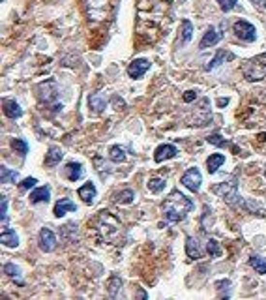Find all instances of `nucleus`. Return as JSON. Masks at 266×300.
<instances>
[{
	"mask_svg": "<svg viewBox=\"0 0 266 300\" xmlns=\"http://www.w3.org/2000/svg\"><path fill=\"white\" fill-rule=\"evenodd\" d=\"M133 197H135V191L127 188V189H122L120 193H116L114 201H116L118 205H129V203H133Z\"/></svg>",
	"mask_w": 266,
	"mask_h": 300,
	"instance_id": "23",
	"label": "nucleus"
},
{
	"mask_svg": "<svg viewBox=\"0 0 266 300\" xmlns=\"http://www.w3.org/2000/svg\"><path fill=\"white\" fill-rule=\"evenodd\" d=\"M0 218H2L4 223L8 221V199L6 197H2V201H0Z\"/></svg>",
	"mask_w": 266,
	"mask_h": 300,
	"instance_id": "36",
	"label": "nucleus"
},
{
	"mask_svg": "<svg viewBox=\"0 0 266 300\" xmlns=\"http://www.w3.org/2000/svg\"><path fill=\"white\" fill-rule=\"evenodd\" d=\"M148 70H150V62H148L146 58H137V60H133V62L127 66V75H129L131 79H139V77H142Z\"/></svg>",
	"mask_w": 266,
	"mask_h": 300,
	"instance_id": "8",
	"label": "nucleus"
},
{
	"mask_svg": "<svg viewBox=\"0 0 266 300\" xmlns=\"http://www.w3.org/2000/svg\"><path fill=\"white\" fill-rule=\"evenodd\" d=\"M236 2L238 0H218V4H219V8H221V12H231L235 6H236Z\"/></svg>",
	"mask_w": 266,
	"mask_h": 300,
	"instance_id": "35",
	"label": "nucleus"
},
{
	"mask_svg": "<svg viewBox=\"0 0 266 300\" xmlns=\"http://www.w3.org/2000/svg\"><path fill=\"white\" fill-rule=\"evenodd\" d=\"M186 253H188V257L189 259H201L204 255V248L201 246L199 238H195V237H188V240H186Z\"/></svg>",
	"mask_w": 266,
	"mask_h": 300,
	"instance_id": "11",
	"label": "nucleus"
},
{
	"mask_svg": "<svg viewBox=\"0 0 266 300\" xmlns=\"http://www.w3.org/2000/svg\"><path fill=\"white\" fill-rule=\"evenodd\" d=\"M98 231H101L105 235L107 240H111L114 235L120 233V221L114 216L109 214L107 210H101V214L98 218Z\"/></svg>",
	"mask_w": 266,
	"mask_h": 300,
	"instance_id": "4",
	"label": "nucleus"
},
{
	"mask_svg": "<svg viewBox=\"0 0 266 300\" xmlns=\"http://www.w3.org/2000/svg\"><path fill=\"white\" fill-rule=\"evenodd\" d=\"M77 210V205L73 203L71 199H68V197H64V199L56 201L55 205V218H62L64 214H68V212H75Z\"/></svg>",
	"mask_w": 266,
	"mask_h": 300,
	"instance_id": "12",
	"label": "nucleus"
},
{
	"mask_svg": "<svg viewBox=\"0 0 266 300\" xmlns=\"http://www.w3.org/2000/svg\"><path fill=\"white\" fill-rule=\"evenodd\" d=\"M4 272H6V276H10V278H14V280H19V278H21V270H19V267H15L14 263H6V265H4Z\"/></svg>",
	"mask_w": 266,
	"mask_h": 300,
	"instance_id": "31",
	"label": "nucleus"
},
{
	"mask_svg": "<svg viewBox=\"0 0 266 300\" xmlns=\"http://www.w3.org/2000/svg\"><path fill=\"white\" fill-rule=\"evenodd\" d=\"M109 158H111L114 163H122V161H126V152H124L122 146L114 144V146H111V150H109Z\"/></svg>",
	"mask_w": 266,
	"mask_h": 300,
	"instance_id": "24",
	"label": "nucleus"
},
{
	"mask_svg": "<svg viewBox=\"0 0 266 300\" xmlns=\"http://www.w3.org/2000/svg\"><path fill=\"white\" fill-rule=\"evenodd\" d=\"M88 105H90V111L92 113H101L105 107H107V100L101 92H94L88 96Z\"/></svg>",
	"mask_w": 266,
	"mask_h": 300,
	"instance_id": "14",
	"label": "nucleus"
},
{
	"mask_svg": "<svg viewBox=\"0 0 266 300\" xmlns=\"http://www.w3.org/2000/svg\"><path fill=\"white\" fill-rule=\"evenodd\" d=\"M212 191L216 195H219L221 199H225L231 206H244L248 205V201H244L238 195V182H236V176H229L225 182L221 184H216L212 186Z\"/></svg>",
	"mask_w": 266,
	"mask_h": 300,
	"instance_id": "2",
	"label": "nucleus"
},
{
	"mask_svg": "<svg viewBox=\"0 0 266 300\" xmlns=\"http://www.w3.org/2000/svg\"><path fill=\"white\" fill-rule=\"evenodd\" d=\"M201 182H203V176H201V173H199L197 167H191V169H188L182 174V184L189 191H199L201 189Z\"/></svg>",
	"mask_w": 266,
	"mask_h": 300,
	"instance_id": "7",
	"label": "nucleus"
},
{
	"mask_svg": "<svg viewBox=\"0 0 266 300\" xmlns=\"http://www.w3.org/2000/svg\"><path fill=\"white\" fill-rule=\"evenodd\" d=\"M96 186L92 184V182H86L84 186L79 188V197L86 203V205H92L94 203V199H96Z\"/></svg>",
	"mask_w": 266,
	"mask_h": 300,
	"instance_id": "18",
	"label": "nucleus"
},
{
	"mask_svg": "<svg viewBox=\"0 0 266 300\" xmlns=\"http://www.w3.org/2000/svg\"><path fill=\"white\" fill-rule=\"evenodd\" d=\"M265 176H266V173H265Z\"/></svg>",
	"mask_w": 266,
	"mask_h": 300,
	"instance_id": "41",
	"label": "nucleus"
},
{
	"mask_svg": "<svg viewBox=\"0 0 266 300\" xmlns=\"http://www.w3.org/2000/svg\"><path fill=\"white\" fill-rule=\"evenodd\" d=\"M227 103H229V98H219V100H218V107H223Z\"/></svg>",
	"mask_w": 266,
	"mask_h": 300,
	"instance_id": "40",
	"label": "nucleus"
},
{
	"mask_svg": "<svg viewBox=\"0 0 266 300\" xmlns=\"http://www.w3.org/2000/svg\"><path fill=\"white\" fill-rule=\"evenodd\" d=\"M223 163H225L223 154H212V156L206 159V169H208L210 174H214V173H218V169H219Z\"/></svg>",
	"mask_w": 266,
	"mask_h": 300,
	"instance_id": "21",
	"label": "nucleus"
},
{
	"mask_svg": "<svg viewBox=\"0 0 266 300\" xmlns=\"http://www.w3.org/2000/svg\"><path fill=\"white\" fill-rule=\"evenodd\" d=\"M49 199H51V189H49V186L36 188L34 191H30V201H32V205L47 203Z\"/></svg>",
	"mask_w": 266,
	"mask_h": 300,
	"instance_id": "17",
	"label": "nucleus"
},
{
	"mask_svg": "<svg viewBox=\"0 0 266 300\" xmlns=\"http://www.w3.org/2000/svg\"><path fill=\"white\" fill-rule=\"evenodd\" d=\"M2 244L8 246V248H17V246H19V237H17L15 229H12V227L2 229Z\"/></svg>",
	"mask_w": 266,
	"mask_h": 300,
	"instance_id": "19",
	"label": "nucleus"
},
{
	"mask_svg": "<svg viewBox=\"0 0 266 300\" xmlns=\"http://www.w3.org/2000/svg\"><path fill=\"white\" fill-rule=\"evenodd\" d=\"M242 73L250 83L263 81L266 77V53H261L257 57L250 58L246 64H242Z\"/></svg>",
	"mask_w": 266,
	"mask_h": 300,
	"instance_id": "3",
	"label": "nucleus"
},
{
	"mask_svg": "<svg viewBox=\"0 0 266 300\" xmlns=\"http://www.w3.org/2000/svg\"><path fill=\"white\" fill-rule=\"evenodd\" d=\"M163 188H165V180L163 178H150L148 180V189L152 191V193H159V191H163Z\"/></svg>",
	"mask_w": 266,
	"mask_h": 300,
	"instance_id": "29",
	"label": "nucleus"
},
{
	"mask_svg": "<svg viewBox=\"0 0 266 300\" xmlns=\"http://www.w3.org/2000/svg\"><path fill=\"white\" fill-rule=\"evenodd\" d=\"M182 43H188L191 40V36H193V25H191V21H188V19H184L182 21Z\"/></svg>",
	"mask_w": 266,
	"mask_h": 300,
	"instance_id": "25",
	"label": "nucleus"
},
{
	"mask_svg": "<svg viewBox=\"0 0 266 300\" xmlns=\"http://www.w3.org/2000/svg\"><path fill=\"white\" fill-rule=\"evenodd\" d=\"M36 182H38V180H36L34 176H28V178H25V180L21 182V188H23V189H30V188L36 186Z\"/></svg>",
	"mask_w": 266,
	"mask_h": 300,
	"instance_id": "37",
	"label": "nucleus"
},
{
	"mask_svg": "<svg viewBox=\"0 0 266 300\" xmlns=\"http://www.w3.org/2000/svg\"><path fill=\"white\" fill-rule=\"evenodd\" d=\"M19 180V173L12 171L8 167H2V182L4 184H10V182H17Z\"/></svg>",
	"mask_w": 266,
	"mask_h": 300,
	"instance_id": "27",
	"label": "nucleus"
},
{
	"mask_svg": "<svg viewBox=\"0 0 266 300\" xmlns=\"http://www.w3.org/2000/svg\"><path fill=\"white\" fill-rule=\"evenodd\" d=\"M206 252L210 253L212 257H219V255H221V248H219V244H218L216 238H210V240H208V244H206Z\"/></svg>",
	"mask_w": 266,
	"mask_h": 300,
	"instance_id": "30",
	"label": "nucleus"
},
{
	"mask_svg": "<svg viewBox=\"0 0 266 300\" xmlns=\"http://www.w3.org/2000/svg\"><path fill=\"white\" fill-rule=\"evenodd\" d=\"M2 107H4V114L8 116V118H19L21 114H23V109H21V105L17 103L15 100H4L2 101Z\"/></svg>",
	"mask_w": 266,
	"mask_h": 300,
	"instance_id": "15",
	"label": "nucleus"
},
{
	"mask_svg": "<svg viewBox=\"0 0 266 300\" xmlns=\"http://www.w3.org/2000/svg\"><path fill=\"white\" fill-rule=\"evenodd\" d=\"M84 174V169L81 163H75V161H71V163H68L66 167H64V176L68 178V180H71V182H77V180H81Z\"/></svg>",
	"mask_w": 266,
	"mask_h": 300,
	"instance_id": "13",
	"label": "nucleus"
},
{
	"mask_svg": "<svg viewBox=\"0 0 266 300\" xmlns=\"http://www.w3.org/2000/svg\"><path fill=\"white\" fill-rule=\"evenodd\" d=\"M250 2L259 10H266V0H250Z\"/></svg>",
	"mask_w": 266,
	"mask_h": 300,
	"instance_id": "39",
	"label": "nucleus"
},
{
	"mask_svg": "<svg viewBox=\"0 0 266 300\" xmlns=\"http://www.w3.org/2000/svg\"><path fill=\"white\" fill-rule=\"evenodd\" d=\"M56 248V237L55 233L51 231V229L43 227L42 231H40V250L42 252H53Z\"/></svg>",
	"mask_w": 266,
	"mask_h": 300,
	"instance_id": "9",
	"label": "nucleus"
},
{
	"mask_svg": "<svg viewBox=\"0 0 266 300\" xmlns=\"http://www.w3.org/2000/svg\"><path fill=\"white\" fill-rule=\"evenodd\" d=\"M122 285V280L118 278V276H112L111 282H109V297H112V299H116L118 295H116V289Z\"/></svg>",
	"mask_w": 266,
	"mask_h": 300,
	"instance_id": "33",
	"label": "nucleus"
},
{
	"mask_svg": "<svg viewBox=\"0 0 266 300\" xmlns=\"http://www.w3.org/2000/svg\"><path fill=\"white\" fill-rule=\"evenodd\" d=\"M195 98H197V92H195V90H188V92L184 94V101H188V103H189V101H193Z\"/></svg>",
	"mask_w": 266,
	"mask_h": 300,
	"instance_id": "38",
	"label": "nucleus"
},
{
	"mask_svg": "<svg viewBox=\"0 0 266 300\" xmlns=\"http://www.w3.org/2000/svg\"><path fill=\"white\" fill-rule=\"evenodd\" d=\"M233 32H235V36L238 40H242V42L246 43H253L257 40V29L253 27L251 23L244 21V19H240V21H236L233 25Z\"/></svg>",
	"mask_w": 266,
	"mask_h": 300,
	"instance_id": "5",
	"label": "nucleus"
},
{
	"mask_svg": "<svg viewBox=\"0 0 266 300\" xmlns=\"http://www.w3.org/2000/svg\"><path fill=\"white\" fill-rule=\"evenodd\" d=\"M176 154H178V150H176L174 144H159L154 152V161L156 163H161V161H165V159L174 158Z\"/></svg>",
	"mask_w": 266,
	"mask_h": 300,
	"instance_id": "10",
	"label": "nucleus"
},
{
	"mask_svg": "<svg viewBox=\"0 0 266 300\" xmlns=\"http://www.w3.org/2000/svg\"><path fill=\"white\" fill-rule=\"evenodd\" d=\"M221 40V34L218 32L216 29H208L206 32H204V36H203V40H201V43H199V47L201 49H206V47H214L216 43Z\"/></svg>",
	"mask_w": 266,
	"mask_h": 300,
	"instance_id": "16",
	"label": "nucleus"
},
{
	"mask_svg": "<svg viewBox=\"0 0 266 300\" xmlns=\"http://www.w3.org/2000/svg\"><path fill=\"white\" fill-rule=\"evenodd\" d=\"M62 158H64V152L60 148H56V146H51L49 152H47V158H45V165L47 167H55V165H58L62 161Z\"/></svg>",
	"mask_w": 266,
	"mask_h": 300,
	"instance_id": "20",
	"label": "nucleus"
},
{
	"mask_svg": "<svg viewBox=\"0 0 266 300\" xmlns=\"http://www.w3.org/2000/svg\"><path fill=\"white\" fill-rule=\"evenodd\" d=\"M12 148L17 150L21 156H27L28 154V144L25 143L23 139H14V141H12Z\"/></svg>",
	"mask_w": 266,
	"mask_h": 300,
	"instance_id": "32",
	"label": "nucleus"
},
{
	"mask_svg": "<svg viewBox=\"0 0 266 300\" xmlns=\"http://www.w3.org/2000/svg\"><path fill=\"white\" fill-rule=\"evenodd\" d=\"M56 96H58V86H56L53 79L43 81L42 85H38V98H40V101L51 103V101L56 100Z\"/></svg>",
	"mask_w": 266,
	"mask_h": 300,
	"instance_id": "6",
	"label": "nucleus"
},
{
	"mask_svg": "<svg viewBox=\"0 0 266 300\" xmlns=\"http://www.w3.org/2000/svg\"><path fill=\"white\" fill-rule=\"evenodd\" d=\"M250 267H251L253 270H257V274H266V257L251 255L250 257Z\"/></svg>",
	"mask_w": 266,
	"mask_h": 300,
	"instance_id": "22",
	"label": "nucleus"
},
{
	"mask_svg": "<svg viewBox=\"0 0 266 300\" xmlns=\"http://www.w3.org/2000/svg\"><path fill=\"white\" fill-rule=\"evenodd\" d=\"M216 287H218V297L219 299H229L231 295H229V287H231V282L229 280H219V282H216Z\"/></svg>",
	"mask_w": 266,
	"mask_h": 300,
	"instance_id": "28",
	"label": "nucleus"
},
{
	"mask_svg": "<svg viewBox=\"0 0 266 300\" xmlns=\"http://www.w3.org/2000/svg\"><path fill=\"white\" fill-rule=\"evenodd\" d=\"M227 57H229V55H227V51H218L216 58L212 60L210 64H206V68H204V70H206V72H210V70H216L218 66H221V64H223V60H227Z\"/></svg>",
	"mask_w": 266,
	"mask_h": 300,
	"instance_id": "26",
	"label": "nucleus"
},
{
	"mask_svg": "<svg viewBox=\"0 0 266 300\" xmlns=\"http://www.w3.org/2000/svg\"><path fill=\"white\" fill-rule=\"evenodd\" d=\"M206 141H208L210 144H214V146H223L225 144V139L221 137V133H218V131H216V133H212V135H208V139H206Z\"/></svg>",
	"mask_w": 266,
	"mask_h": 300,
	"instance_id": "34",
	"label": "nucleus"
},
{
	"mask_svg": "<svg viewBox=\"0 0 266 300\" xmlns=\"http://www.w3.org/2000/svg\"><path fill=\"white\" fill-rule=\"evenodd\" d=\"M161 208H163V216H165V220L169 223H176V221H182L184 218L188 216V212H191L193 203H191V199H188L184 193H180L178 189H174V191H171V195L167 199L163 201Z\"/></svg>",
	"mask_w": 266,
	"mask_h": 300,
	"instance_id": "1",
	"label": "nucleus"
}]
</instances>
